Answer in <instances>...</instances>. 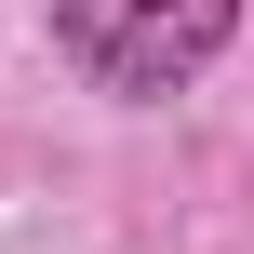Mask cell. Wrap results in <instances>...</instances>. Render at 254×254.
Here are the masks:
<instances>
[{"mask_svg":"<svg viewBox=\"0 0 254 254\" xmlns=\"http://www.w3.org/2000/svg\"><path fill=\"white\" fill-rule=\"evenodd\" d=\"M241 0H54V40L107 80V94H174L214 67Z\"/></svg>","mask_w":254,"mask_h":254,"instance_id":"obj_1","label":"cell"}]
</instances>
